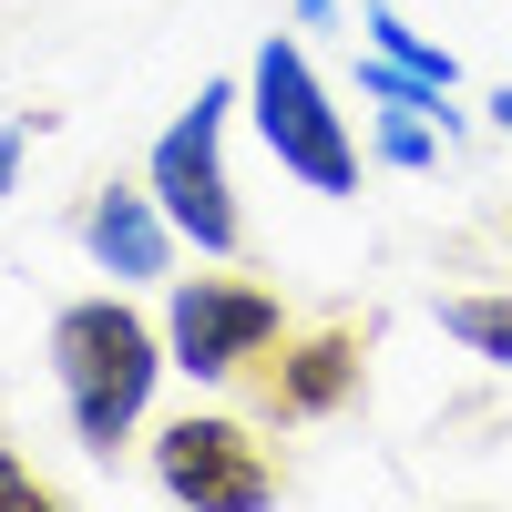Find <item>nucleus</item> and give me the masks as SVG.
Returning <instances> with one entry per match:
<instances>
[{
    "mask_svg": "<svg viewBox=\"0 0 512 512\" xmlns=\"http://www.w3.org/2000/svg\"><path fill=\"white\" fill-rule=\"evenodd\" d=\"M297 11H308V21H328V0H297Z\"/></svg>",
    "mask_w": 512,
    "mask_h": 512,
    "instance_id": "nucleus-15",
    "label": "nucleus"
},
{
    "mask_svg": "<svg viewBox=\"0 0 512 512\" xmlns=\"http://www.w3.org/2000/svg\"><path fill=\"white\" fill-rule=\"evenodd\" d=\"M164 369H175V359H164V328L144 308H123V297H72V308L52 318V379H62L72 431L93 451L134 441V420H144Z\"/></svg>",
    "mask_w": 512,
    "mask_h": 512,
    "instance_id": "nucleus-1",
    "label": "nucleus"
},
{
    "mask_svg": "<svg viewBox=\"0 0 512 512\" xmlns=\"http://www.w3.org/2000/svg\"><path fill=\"white\" fill-rule=\"evenodd\" d=\"M246 103H256V134H267V154L287 164L297 185H318V195H359V144H349V123H338L328 82L308 72V52H297L287 31L256 41V62H246Z\"/></svg>",
    "mask_w": 512,
    "mask_h": 512,
    "instance_id": "nucleus-3",
    "label": "nucleus"
},
{
    "mask_svg": "<svg viewBox=\"0 0 512 512\" xmlns=\"http://www.w3.org/2000/svg\"><path fill=\"white\" fill-rule=\"evenodd\" d=\"M379 154H390V164H431V123H420V113H390Z\"/></svg>",
    "mask_w": 512,
    "mask_h": 512,
    "instance_id": "nucleus-12",
    "label": "nucleus"
},
{
    "mask_svg": "<svg viewBox=\"0 0 512 512\" xmlns=\"http://www.w3.org/2000/svg\"><path fill=\"white\" fill-rule=\"evenodd\" d=\"M492 123H502V134H512V93H492Z\"/></svg>",
    "mask_w": 512,
    "mask_h": 512,
    "instance_id": "nucleus-14",
    "label": "nucleus"
},
{
    "mask_svg": "<svg viewBox=\"0 0 512 512\" xmlns=\"http://www.w3.org/2000/svg\"><path fill=\"white\" fill-rule=\"evenodd\" d=\"M359 93H369L379 113H441V82H420V72H400L390 52H379V62H359Z\"/></svg>",
    "mask_w": 512,
    "mask_h": 512,
    "instance_id": "nucleus-10",
    "label": "nucleus"
},
{
    "mask_svg": "<svg viewBox=\"0 0 512 512\" xmlns=\"http://www.w3.org/2000/svg\"><path fill=\"white\" fill-rule=\"evenodd\" d=\"M62 492L31 472V461H11V441H0V512H52Z\"/></svg>",
    "mask_w": 512,
    "mask_h": 512,
    "instance_id": "nucleus-11",
    "label": "nucleus"
},
{
    "mask_svg": "<svg viewBox=\"0 0 512 512\" xmlns=\"http://www.w3.org/2000/svg\"><path fill=\"white\" fill-rule=\"evenodd\" d=\"M369 41H379L400 72H420V82H441V93H451V52H441V41H420V31L390 11V0H369Z\"/></svg>",
    "mask_w": 512,
    "mask_h": 512,
    "instance_id": "nucleus-9",
    "label": "nucleus"
},
{
    "mask_svg": "<svg viewBox=\"0 0 512 512\" xmlns=\"http://www.w3.org/2000/svg\"><path fill=\"white\" fill-rule=\"evenodd\" d=\"M154 482L195 512H256V502H277V451L256 441V420L185 410L154 431Z\"/></svg>",
    "mask_w": 512,
    "mask_h": 512,
    "instance_id": "nucleus-6",
    "label": "nucleus"
},
{
    "mask_svg": "<svg viewBox=\"0 0 512 512\" xmlns=\"http://www.w3.org/2000/svg\"><path fill=\"white\" fill-rule=\"evenodd\" d=\"M21 154H31V134H21V123H0V195L21 185Z\"/></svg>",
    "mask_w": 512,
    "mask_h": 512,
    "instance_id": "nucleus-13",
    "label": "nucleus"
},
{
    "mask_svg": "<svg viewBox=\"0 0 512 512\" xmlns=\"http://www.w3.org/2000/svg\"><path fill=\"white\" fill-rule=\"evenodd\" d=\"M226 113H236V82H205V93L154 134V164H144L164 226H175L195 256H236V246H246L236 185H226Z\"/></svg>",
    "mask_w": 512,
    "mask_h": 512,
    "instance_id": "nucleus-2",
    "label": "nucleus"
},
{
    "mask_svg": "<svg viewBox=\"0 0 512 512\" xmlns=\"http://www.w3.org/2000/svg\"><path fill=\"white\" fill-rule=\"evenodd\" d=\"M82 246H93L103 277H164L175 226H164L154 185H93V195H82Z\"/></svg>",
    "mask_w": 512,
    "mask_h": 512,
    "instance_id": "nucleus-7",
    "label": "nucleus"
},
{
    "mask_svg": "<svg viewBox=\"0 0 512 512\" xmlns=\"http://www.w3.org/2000/svg\"><path fill=\"white\" fill-rule=\"evenodd\" d=\"M277 328L287 297L267 277H175V297H164V359L185 379H236Z\"/></svg>",
    "mask_w": 512,
    "mask_h": 512,
    "instance_id": "nucleus-5",
    "label": "nucleus"
},
{
    "mask_svg": "<svg viewBox=\"0 0 512 512\" xmlns=\"http://www.w3.org/2000/svg\"><path fill=\"white\" fill-rule=\"evenodd\" d=\"M441 328H451L472 359L512 369V297H441Z\"/></svg>",
    "mask_w": 512,
    "mask_h": 512,
    "instance_id": "nucleus-8",
    "label": "nucleus"
},
{
    "mask_svg": "<svg viewBox=\"0 0 512 512\" xmlns=\"http://www.w3.org/2000/svg\"><path fill=\"white\" fill-rule=\"evenodd\" d=\"M236 379H246V410L277 420V431L287 420H328V410H349L359 379H369V328L359 318H328V328H297V338L277 328Z\"/></svg>",
    "mask_w": 512,
    "mask_h": 512,
    "instance_id": "nucleus-4",
    "label": "nucleus"
}]
</instances>
